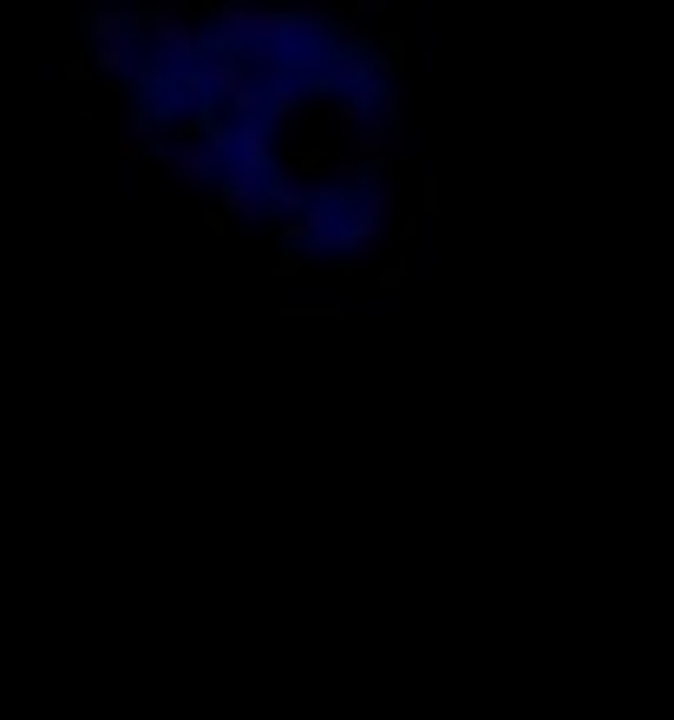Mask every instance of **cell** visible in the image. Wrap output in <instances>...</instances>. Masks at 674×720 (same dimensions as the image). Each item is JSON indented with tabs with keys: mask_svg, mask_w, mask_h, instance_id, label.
I'll return each mask as SVG.
<instances>
[{
	"mask_svg": "<svg viewBox=\"0 0 674 720\" xmlns=\"http://www.w3.org/2000/svg\"><path fill=\"white\" fill-rule=\"evenodd\" d=\"M197 13H210V7L170 0V7H144V13H138V26H144V39H151V59H157L164 72H197V59L210 52V33L197 26Z\"/></svg>",
	"mask_w": 674,
	"mask_h": 720,
	"instance_id": "obj_1",
	"label": "cell"
},
{
	"mask_svg": "<svg viewBox=\"0 0 674 720\" xmlns=\"http://www.w3.org/2000/svg\"><path fill=\"white\" fill-rule=\"evenodd\" d=\"M216 13V39H229V46H243V52H282L288 39H301L295 33V13H275V7H236V0H223V7H210Z\"/></svg>",
	"mask_w": 674,
	"mask_h": 720,
	"instance_id": "obj_2",
	"label": "cell"
},
{
	"mask_svg": "<svg viewBox=\"0 0 674 720\" xmlns=\"http://www.w3.org/2000/svg\"><path fill=\"white\" fill-rule=\"evenodd\" d=\"M315 170H321V151H295V157H282V170L269 177V223H275V236L315 210V197H321Z\"/></svg>",
	"mask_w": 674,
	"mask_h": 720,
	"instance_id": "obj_3",
	"label": "cell"
},
{
	"mask_svg": "<svg viewBox=\"0 0 674 720\" xmlns=\"http://www.w3.org/2000/svg\"><path fill=\"white\" fill-rule=\"evenodd\" d=\"M197 79H203V92H210L216 105H229V98H236L256 72H249V52H243V46H229V39H216V33H210V52L197 59Z\"/></svg>",
	"mask_w": 674,
	"mask_h": 720,
	"instance_id": "obj_4",
	"label": "cell"
},
{
	"mask_svg": "<svg viewBox=\"0 0 674 720\" xmlns=\"http://www.w3.org/2000/svg\"><path fill=\"white\" fill-rule=\"evenodd\" d=\"M223 216L229 223H269V177L223 164Z\"/></svg>",
	"mask_w": 674,
	"mask_h": 720,
	"instance_id": "obj_5",
	"label": "cell"
},
{
	"mask_svg": "<svg viewBox=\"0 0 674 720\" xmlns=\"http://www.w3.org/2000/svg\"><path fill=\"white\" fill-rule=\"evenodd\" d=\"M216 164H223V157H216L197 131H184L177 151H170V184H177V190H210V184H216Z\"/></svg>",
	"mask_w": 674,
	"mask_h": 720,
	"instance_id": "obj_6",
	"label": "cell"
},
{
	"mask_svg": "<svg viewBox=\"0 0 674 720\" xmlns=\"http://www.w3.org/2000/svg\"><path fill=\"white\" fill-rule=\"evenodd\" d=\"M321 190L360 210V197L374 190V170H367V164H360L354 151H321Z\"/></svg>",
	"mask_w": 674,
	"mask_h": 720,
	"instance_id": "obj_7",
	"label": "cell"
},
{
	"mask_svg": "<svg viewBox=\"0 0 674 720\" xmlns=\"http://www.w3.org/2000/svg\"><path fill=\"white\" fill-rule=\"evenodd\" d=\"M236 170H256V177H275L282 157H275V131L269 125H236Z\"/></svg>",
	"mask_w": 674,
	"mask_h": 720,
	"instance_id": "obj_8",
	"label": "cell"
},
{
	"mask_svg": "<svg viewBox=\"0 0 674 720\" xmlns=\"http://www.w3.org/2000/svg\"><path fill=\"white\" fill-rule=\"evenodd\" d=\"M282 288H334V295H347V288H360V269H347V262H334V256H321V269L288 262V269H282Z\"/></svg>",
	"mask_w": 674,
	"mask_h": 720,
	"instance_id": "obj_9",
	"label": "cell"
},
{
	"mask_svg": "<svg viewBox=\"0 0 674 720\" xmlns=\"http://www.w3.org/2000/svg\"><path fill=\"white\" fill-rule=\"evenodd\" d=\"M354 157L374 170V177H387L393 164H400V151H393V125H380V118H367L360 131H354Z\"/></svg>",
	"mask_w": 674,
	"mask_h": 720,
	"instance_id": "obj_10",
	"label": "cell"
},
{
	"mask_svg": "<svg viewBox=\"0 0 674 720\" xmlns=\"http://www.w3.org/2000/svg\"><path fill=\"white\" fill-rule=\"evenodd\" d=\"M380 229H387V223H374V216H360V210H354V216H347V229H341V262L367 275V262L380 256Z\"/></svg>",
	"mask_w": 674,
	"mask_h": 720,
	"instance_id": "obj_11",
	"label": "cell"
},
{
	"mask_svg": "<svg viewBox=\"0 0 674 720\" xmlns=\"http://www.w3.org/2000/svg\"><path fill=\"white\" fill-rule=\"evenodd\" d=\"M144 26H138V13H92L85 20V46L98 52V46H125V39H138Z\"/></svg>",
	"mask_w": 674,
	"mask_h": 720,
	"instance_id": "obj_12",
	"label": "cell"
},
{
	"mask_svg": "<svg viewBox=\"0 0 674 720\" xmlns=\"http://www.w3.org/2000/svg\"><path fill=\"white\" fill-rule=\"evenodd\" d=\"M301 111H308V85H295V79H288V85L269 98V118H262V125H269V131H282V125H295Z\"/></svg>",
	"mask_w": 674,
	"mask_h": 720,
	"instance_id": "obj_13",
	"label": "cell"
},
{
	"mask_svg": "<svg viewBox=\"0 0 674 720\" xmlns=\"http://www.w3.org/2000/svg\"><path fill=\"white\" fill-rule=\"evenodd\" d=\"M295 33L301 39H321V33H334V13L321 0H308V7H295Z\"/></svg>",
	"mask_w": 674,
	"mask_h": 720,
	"instance_id": "obj_14",
	"label": "cell"
}]
</instances>
